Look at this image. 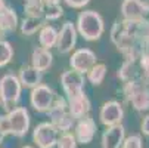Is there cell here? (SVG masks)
<instances>
[{"label": "cell", "instance_id": "obj_1", "mask_svg": "<svg viewBox=\"0 0 149 148\" xmlns=\"http://www.w3.org/2000/svg\"><path fill=\"white\" fill-rule=\"evenodd\" d=\"M105 25H103V18L96 11H83L80 12L77 18V31L80 36L87 40L95 41L103 34Z\"/></svg>", "mask_w": 149, "mask_h": 148}, {"label": "cell", "instance_id": "obj_2", "mask_svg": "<svg viewBox=\"0 0 149 148\" xmlns=\"http://www.w3.org/2000/svg\"><path fill=\"white\" fill-rule=\"evenodd\" d=\"M22 84L19 79L13 73H6L0 79V99H2V107L6 113L16 108V104L21 98Z\"/></svg>", "mask_w": 149, "mask_h": 148}, {"label": "cell", "instance_id": "obj_3", "mask_svg": "<svg viewBox=\"0 0 149 148\" xmlns=\"http://www.w3.org/2000/svg\"><path fill=\"white\" fill-rule=\"evenodd\" d=\"M47 114L50 117V123L55 126L58 130L68 132L75 124V119L70 113L68 101L63 96H56V99H55V102L52 105V108H50V111Z\"/></svg>", "mask_w": 149, "mask_h": 148}, {"label": "cell", "instance_id": "obj_4", "mask_svg": "<svg viewBox=\"0 0 149 148\" xmlns=\"http://www.w3.org/2000/svg\"><path fill=\"white\" fill-rule=\"evenodd\" d=\"M124 93L137 111L149 110V89L143 81H127Z\"/></svg>", "mask_w": 149, "mask_h": 148}, {"label": "cell", "instance_id": "obj_5", "mask_svg": "<svg viewBox=\"0 0 149 148\" xmlns=\"http://www.w3.org/2000/svg\"><path fill=\"white\" fill-rule=\"evenodd\" d=\"M55 99H56V95L52 90V88H49L47 84H43V83L38 84L37 88L31 89V93H30L31 107L38 113H49Z\"/></svg>", "mask_w": 149, "mask_h": 148}, {"label": "cell", "instance_id": "obj_6", "mask_svg": "<svg viewBox=\"0 0 149 148\" xmlns=\"http://www.w3.org/2000/svg\"><path fill=\"white\" fill-rule=\"evenodd\" d=\"M121 13L127 21L146 22L149 16V5L143 0H123Z\"/></svg>", "mask_w": 149, "mask_h": 148}, {"label": "cell", "instance_id": "obj_7", "mask_svg": "<svg viewBox=\"0 0 149 148\" xmlns=\"http://www.w3.org/2000/svg\"><path fill=\"white\" fill-rule=\"evenodd\" d=\"M33 139L38 148H53L58 144V129L50 121H43L36 126Z\"/></svg>", "mask_w": 149, "mask_h": 148}, {"label": "cell", "instance_id": "obj_8", "mask_svg": "<svg viewBox=\"0 0 149 148\" xmlns=\"http://www.w3.org/2000/svg\"><path fill=\"white\" fill-rule=\"evenodd\" d=\"M96 53L90 49H77L72 56L70 58V65H71V70L80 73V74H87L97 62H96Z\"/></svg>", "mask_w": 149, "mask_h": 148}, {"label": "cell", "instance_id": "obj_9", "mask_svg": "<svg viewBox=\"0 0 149 148\" xmlns=\"http://www.w3.org/2000/svg\"><path fill=\"white\" fill-rule=\"evenodd\" d=\"M9 123H10V130L12 135L22 138L27 135L28 129H30V113L27 108L24 107H16L12 111L6 113Z\"/></svg>", "mask_w": 149, "mask_h": 148}, {"label": "cell", "instance_id": "obj_10", "mask_svg": "<svg viewBox=\"0 0 149 148\" xmlns=\"http://www.w3.org/2000/svg\"><path fill=\"white\" fill-rule=\"evenodd\" d=\"M61 84L68 99L84 93V77L74 70H68L61 76Z\"/></svg>", "mask_w": 149, "mask_h": 148}, {"label": "cell", "instance_id": "obj_11", "mask_svg": "<svg viewBox=\"0 0 149 148\" xmlns=\"http://www.w3.org/2000/svg\"><path fill=\"white\" fill-rule=\"evenodd\" d=\"M77 27L71 21H65L61 27V31L58 33V43L56 48L61 53H68L74 49L77 43Z\"/></svg>", "mask_w": 149, "mask_h": 148}, {"label": "cell", "instance_id": "obj_12", "mask_svg": "<svg viewBox=\"0 0 149 148\" xmlns=\"http://www.w3.org/2000/svg\"><path fill=\"white\" fill-rule=\"evenodd\" d=\"M123 116H124V110H123V105L118 101H108V102H105L102 105V108H100V113H99L100 121L105 126H108V128L121 124Z\"/></svg>", "mask_w": 149, "mask_h": 148}, {"label": "cell", "instance_id": "obj_13", "mask_svg": "<svg viewBox=\"0 0 149 148\" xmlns=\"http://www.w3.org/2000/svg\"><path fill=\"white\" fill-rule=\"evenodd\" d=\"M96 130H97V126H96V121L87 116L84 119H80L78 123L75 124V138H77V142L80 144H89L93 141L95 135H96Z\"/></svg>", "mask_w": 149, "mask_h": 148}, {"label": "cell", "instance_id": "obj_14", "mask_svg": "<svg viewBox=\"0 0 149 148\" xmlns=\"http://www.w3.org/2000/svg\"><path fill=\"white\" fill-rule=\"evenodd\" d=\"M41 77H43V73L34 68L33 65H22L18 73V79L21 84L28 89H34L38 84H41Z\"/></svg>", "mask_w": 149, "mask_h": 148}, {"label": "cell", "instance_id": "obj_15", "mask_svg": "<svg viewBox=\"0 0 149 148\" xmlns=\"http://www.w3.org/2000/svg\"><path fill=\"white\" fill-rule=\"evenodd\" d=\"M68 107H70V113L74 116V119L80 120L89 116L90 111V101L87 98L86 93H81L78 96L70 98L68 99Z\"/></svg>", "mask_w": 149, "mask_h": 148}, {"label": "cell", "instance_id": "obj_16", "mask_svg": "<svg viewBox=\"0 0 149 148\" xmlns=\"http://www.w3.org/2000/svg\"><path fill=\"white\" fill-rule=\"evenodd\" d=\"M124 142V128L121 124L111 126L102 135V148H120Z\"/></svg>", "mask_w": 149, "mask_h": 148}, {"label": "cell", "instance_id": "obj_17", "mask_svg": "<svg viewBox=\"0 0 149 148\" xmlns=\"http://www.w3.org/2000/svg\"><path fill=\"white\" fill-rule=\"evenodd\" d=\"M53 62V55L49 49L45 48H36L31 53V65L34 68H37L38 71H46L50 68Z\"/></svg>", "mask_w": 149, "mask_h": 148}, {"label": "cell", "instance_id": "obj_18", "mask_svg": "<svg viewBox=\"0 0 149 148\" xmlns=\"http://www.w3.org/2000/svg\"><path fill=\"white\" fill-rule=\"evenodd\" d=\"M16 27H18V15H16L13 8L6 6L0 12V28L6 34V33L15 31Z\"/></svg>", "mask_w": 149, "mask_h": 148}, {"label": "cell", "instance_id": "obj_19", "mask_svg": "<svg viewBox=\"0 0 149 148\" xmlns=\"http://www.w3.org/2000/svg\"><path fill=\"white\" fill-rule=\"evenodd\" d=\"M58 33L55 27L52 25H45L43 28L40 30L38 33V41H40V45L41 48H45V49H52L53 46H56L58 43Z\"/></svg>", "mask_w": 149, "mask_h": 148}, {"label": "cell", "instance_id": "obj_20", "mask_svg": "<svg viewBox=\"0 0 149 148\" xmlns=\"http://www.w3.org/2000/svg\"><path fill=\"white\" fill-rule=\"evenodd\" d=\"M46 24H45V18H34V16H27L22 19L21 22V33L24 36H33L37 31H40Z\"/></svg>", "mask_w": 149, "mask_h": 148}, {"label": "cell", "instance_id": "obj_21", "mask_svg": "<svg viewBox=\"0 0 149 148\" xmlns=\"http://www.w3.org/2000/svg\"><path fill=\"white\" fill-rule=\"evenodd\" d=\"M45 0H25L24 11L27 16L45 18Z\"/></svg>", "mask_w": 149, "mask_h": 148}, {"label": "cell", "instance_id": "obj_22", "mask_svg": "<svg viewBox=\"0 0 149 148\" xmlns=\"http://www.w3.org/2000/svg\"><path fill=\"white\" fill-rule=\"evenodd\" d=\"M106 71H108V70H106L105 64H96L87 73V79H89V81L93 84V86H99V84H102V81L106 77Z\"/></svg>", "mask_w": 149, "mask_h": 148}, {"label": "cell", "instance_id": "obj_23", "mask_svg": "<svg viewBox=\"0 0 149 148\" xmlns=\"http://www.w3.org/2000/svg\"><path fill=\"white\" fill-rule=\"evenodd\" d=\"M13 58V48L9 41L0 40V68L8 65Z\"/></svg>", "mask_w": 149, "mask_h": 148}, {"label": "cell", "instance_id": "obj_24", "mask_svg": "<svg viewBox=\"0 0 149 148\" xmlns=\"http://www.w3.org/2000/svg\"><path fill=\"white\" fill-rule=\"evenodd\" d=\"M58 148H77V138L75 135L70 133V132H63L59 138H58Z\"/></svg>", "mask_w": 149, "mask_h": 148}, {"label": "cell", "instance_id": "obj_25", "mask_svg": "<svg viewBox=\"0 0 149 148\" xmlns=\"http://www.w3.org/2000/svg\"><path fill=\"white\" fill-rule=\"evenodd\" d=\"M63 15V9L61 5L56 6H46L45 9V21H56Z\"/></svg>", "mask_w": 149, "mask_h": 148}, {"label": "cell", "instance_id": "obj_26", "mask_svg": "<svg viewBox=\"0 0 149 148\" xmlns=\"http://www.w3.org/2000/svg\"><path fill=\"white\" fill-rule=\"evenodd\" d=\"M123 148H142V139L137 135H132L123 142Z\"/></svg>", "mask_w": 149, "mask_h": 148}, {"label": "cell", "instance_id": "obj_27", "mask_svg": "<svg viewBox=\"0 0 149 148\" xmlns=\"http://www.w3.org/2000/svg\"><path fill=\"white\" fill-rule=\"evenodd\" d=\"M0 132H2L5 136H6V135H12V130H10V123H9L8 114L0 116Z\"/></svg>", "mask_w": 149, "mask_h": 148}, {"label": "cell", "instance_id": "obj_28", "mask_svg": "<svg viewBox=\"0 0 149 148\" xmlns=\"http://www.w3.org/2000/svg\"><path fill=\"white\" fill-rule=\"evenodd\" d=\"M90 0H65V3L70 6V8H74V9H81L86 5H89Z\"/></svg>", "mask_w": 149, "mask_h": 148}, {"label": "cell", "instance_id": "obj_29", "mask_svg": "<svg viewBox=\"0 0 149 148\" xmlns=\"http://www.w3.org/2000/svg\"><path fill=\"white\" fill-rule=\"evenodd\" d=\"M142 132L149 136V114H148V116L143 119V121H142Z\"/></svg>", "mask_w": 149, "mask_h": 148}, {"label": "cell", "instance_id": "obj_30", "mask_svg": "<svg viewBox=\"0 0 149 148\" xmlns=\"http://www.w3.org/2000/svg\"><path fill=\"white\" fill-rule=\"evenodd\" d=\"M61 3V0H45V8L46 6H56Z\"/></svg>", "mask_w": 149, "mask_h": 148}, {"label": "cell", "instance_id": "obj_31", "mask_svg": "<svg viewBox=\"0 0 149 148\" xmlns=\"http://www.w3.org/2000/svg\"><path fill=\"white\" fill-rule=\"evenodd\" d=\"M6 8V3H5V0H0V12H2L3 9Z\"/></svg>", "mask_w": 149, "mask_h": 148}, {"label": "cell", "instance_id": "obj_32", "mask_svg": "<svg viewBox=\"0 0 149 148\" xmlns=\"http://www.w3.org/2000/svg\"><path fill=\"white\" fill-rule=\"evenodd\" d=\"M3 139H5V135H3L2 132H0V144H2V142H3Z\"/></svg>", "mask_w": 149, "mask_h": 148}, {"label": "cell", "instance_id": "obj_33", "mask_svg": "<svg viewBox=\"0 0 149 148\" xmlns=\"http://www.w3.org/2000/svg\"><path fill=\"white\" fill-rule=\"evenodd\" d=\"M3 36H5V33L2 31V28H0V40H3Z\"/></svg>", "mask_w": 149, "mask_h": 148}, {"label": "cell", "instance_id": "obj_34", "mask_svg": "<svg viewBox=\"0 0 149 148\" xmlns=\"http://www.w3.org/2000/svg\"><path fill=\"white\" fill-rule=\"evenodd\" d=\"M22 148H33V147H28V145H25V147H22Z\"/></svg>", "mask_w": 149, "mask_h": 148}, {"label": "cell", "instance_id": "obj_35", "mask_svg": "<svg viewBox=\"0 0 149 148\" xmlns=\"http://www.w3.org/2000/svg\"><path fill=\"white\" fill-rule=\"evenodd\" d=\"M0 107H2V99H0Z\"/></svg>", "mask_w": 149, "mask_h": 148}]
</instances>
